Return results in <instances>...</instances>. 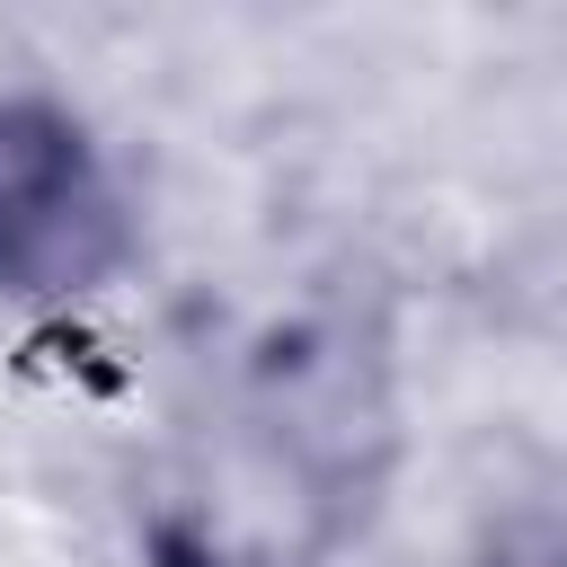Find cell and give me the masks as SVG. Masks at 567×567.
<instances>
[{"mask_svg": "<svg viewBox=\"0 0 567 567\" xmlns=\"http://www.w3.org/2000/svg\"><path fill=\"white\" fill-rule=\"evenodd\" d=\"M478 567H567V532L558 523H505L478 549Z\"/></svg>", "mask_w": 567, "mask_h": 567, "instance_id": "2", "label": "cell"}, {"mask_svg": "<svg viewBox=\"0 0 567 567\" xmlns=\"http://www.w3.org/2000/svg\"><path fill=\"white\" fill-rule=\"evenodd\" d=\"M133 257L97 133L53 97H0V301H80Z\"/></svg>", "mask_w": 567, "mask_h": 567, "instance_id": "1", "label": "cell"}]
</instances>
